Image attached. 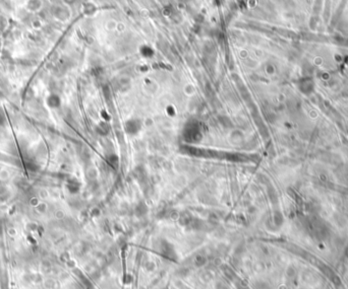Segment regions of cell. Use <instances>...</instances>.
Masks as SVG:
<instances>
[{"label":"cell","mask_w":348,"mask_h":289,"mask_svg":"<svg viewBox=\"0 0 348 289\" xmlns=\"http://www.w3.org/2000/svg\"><path fill=\"white\" fill-rule=\"evenodd\" d=\"M44 6L43 0H27L25 3V8L31 13H38Z\"/></svg>","instance_id":"1"}]
</instances>
